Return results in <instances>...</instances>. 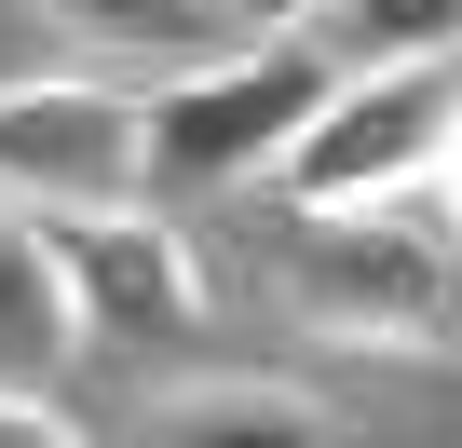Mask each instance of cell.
<instances>
[{
	"mask_svg": "<svg viewBox=\"0 0 462 448\" xmlns=\"http://www.w3.org/2000/svg\"><path fill=\"white\" fill-rule=\"evenodd\" d=\"M340 82V55L313 28H259V41H217L150 69V190H231V177H273V150L300 136V109Z\"/></svg>",
	"mask_w": 462,
	"mask_h": 448,
	"instance_id": "obj_1",
	"label": "cell"
},
{
	"mask_svg": "<svg viewBox=\"0 0 462 448\" xmlns=\"http://www.w3.org/2000/svg\"><path fill=\"white\" fill-rule=\"evenodd\" d=\"M462 123V69L421 55V69H340L300 136L273 150V190L300 217H367V204H421L435 190V150Z\"/></svg>",
	"mask_w": 462,
	"mask_h": 448,
	"instance_id": "obj_2",
	"label": "cell"
},
{
	"mask_svg": "<svg viewBox=\"0 0 462 448\" xmlns=\"http://www.w3.org/2000/svg\"><path fill=\"white\" fill-rule=\"evenodd\" d=\"M0 190L14 204H136L150 190V82L136 69H42L0 82Z\"/></svg>",
	"mask_w": 462,
	"mask_h": 448,
	"instance_id": "obj_3",
	"label": "cell"
},
{
	"mask_svg": "<svg viewBox=\"0 0 462 448\" xmlns=\"http://www.w3.org/2000/svg\"><path fill=\"white\" fill-rule=\"evenodd\" d=\"M42 232H55V272H69V299H82V340L177 353V340L204 326V272H190V245L150 217V190H136V204H55Z\"/></svg>",
	"mask_w": 462,
	"mask_h": 448,
	"instance_id": "obj_4",
	"label": "cell"
},
{
	"mask_svg": "<svg viewBox=\"0 0 462 448\" xmlns=\"http://www.w3.org/2000/svg\"><path fill=\"white\" fill-rule=\"evenodd\" d=\"M300 313L327 340H435L448 326V259L421 245L408 204H367V217H300Z\"/></svg>",
	"mask_w": 462,
	"mask_h": 448,
	"instance_id": "obj_5",
	"label": "cell"
},
{
	"mask_svg": "<svg viewBox=\"0 0 462 448\" xmlns=\"http://www.w3.org/2000/svg\"><path fill=\"white\" fill-rule=\"evenodd\" d=\"M69 367H82V299H69V272H55L42 204H14V190H0V380L55 394Z\"/></svg>",
	"mask_w": 462,
	"mask_h": 448,
	"instance_id": "obj_6",
	"label": "cell"
},
{
	"mask_svg": "<svg viewBox=\"0 0 462 448\" xmlns=\"http://www.w3.org/2000/svg\"><path fill=\"white\" fill-rule=\"evenodd\" d=\"M150 434H273V448H327L340 407L300 394V380H259V367H231V380H163Z\"/></svg>",
	"mask_w": 462,
	"mask_h": 448,
	"instance_id": "obj_7",
	"label": "cell"
},
{
	"mask_svg": "<svg viewBox=\"0 0 462 448\" xmlns=\"http://www.w3.org/2000/svg\"><path fill=\"white\" fill-rule=\"evenodd\" d=\"M42 14L82 55H136V69H177V55H217L231 41V0H42Z\"/></svg>",
	"mask_w": 462,
	"mask_h": 448,
	"instance_id": "obj_8",
	"label": "cell"
},
{
	"mask_svg": "<svg viewBox=\"0 0 462 448\" xmlns=\"http://www.w3.org/2000/svg\"><path fill=\"white\" fill-rule=\"evenodd\" d=\"M340 28V69H421V55H462V0H327Z\"/></svg>",
	"mask_w": 462,
	"mask_h": 448,
	"instance_id": "obj_9",
	"label": "cell"
},
{
	"mask_svg": "<svg viewBox=\"0 0 462 448\" xmlns=\"http://www.w3.org/2000/svg\"><path fill=\"white\" fill-rule=\"evenodd\" d=\"M0 448H82V421H69V407H42L28 380H0Z\"/></svg>",
	"mask_w": 462,
	"mask_h": 448,
	"instance_id": "obj_10",
	"label": "cell"
},
{
	"mask_svg": "<svg viewBox=\"0 0 462 448\" xmlns=\"http://www.w3.org/2000/svg\"><path fill=\"white\" fill-rule=\"evenodd\" d=\"M231 14H245V28H313L327 0H231Z\"/></svg>",
	"mask_w": 462,
	"mask_h": 448,
	"instance_id": "obj_11",
	"label": "cell"
},
{
	"mask_svg": "<svg viewBox=\"0 0 462 448\" xmlns=\"http://www.w3.org/2000/svg\"><path fill=\"white\" fill-rule=\"evenodd\" d=\"M435 190H448V217H462V123H448V150H435Z\"/></svg>",
	"mask_w": 462,
	"mask_h": 448,
	"instance_id": "obj_12",
	"label": "cell"
}]
</instances>
